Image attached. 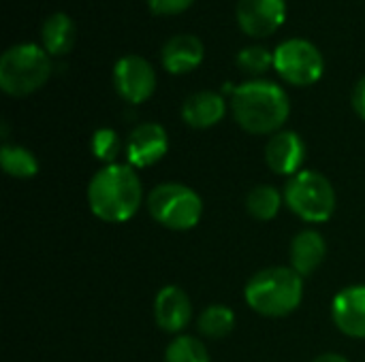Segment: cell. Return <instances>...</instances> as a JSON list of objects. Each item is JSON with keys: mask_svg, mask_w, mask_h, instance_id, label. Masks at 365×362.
<instances>
[{"mask_svg": "<svg viewBox=\"0 0 365 362\" xmlns=\"http://www.w3.org/2000/svg\"><path fill=\"white\" fill-rule=\"evenodd\" d=\"M41 41H43V49L49 55H64L73 49L75 45V21L58 11L51 13L41 28Z\"/></svg>", "mask_w": 365, "mask_h": 362, "instance_id": "cell-17", "label": "cell"}, {"mask_svg": "<svg viewBox=\"0 0 365 362\" xmlns=\"http://www.w3.org/2000/svg\"><path fill=\"white\" fill-rule=\"evenodd\" d=\"M150 218L167 230L186 233L192 230L203 218L201 194L180 181L158 183L145 198Z\"/></svg>", "mask_w": 365, "mask_h": 362, "instance_id": "cell-4", "label": "cell"}, {"mask_svg": "<svg viewBox=\"0 0 365 362\" xmlns=\"http://www.w3.org/2000/svg\"><path fill=\"white\" fill-rule=\"evenodd\" d=\"M237 66L248 75H263L274 66V51H269L263 45H250L244 47L237 53Z\"/></svg>", "mask_w": 365, "mask_h": 362, "instance_id": "cell-23", "label": "cell"}, {"mask_svg": "<svg viewBox=\"0 0 365 362\" xmlns=\"http://www.w3.org/2000/svg\"><path fill=\"white\" fill-rule=\"evenodd\" d=\"M233 119L250 134H276L291 115L287 92L265 79H252L237 85L231 94Z\"/></svg>", "mask_w": 365, "mask_h": 362, "instance_id": "cell-2", "label": "cell"}, {"mask_svg": "<svg viewBox=\"0 0 365 362\" xmlns=\"http://www.w3.org/2000/svg\"><path fill=\"white\" fill-rule=\"evenodd\" d=\"M205 58V45L195 34H175L160 49V62L171 75H186L195 70Z\"/></svg>", "mask_w": 365, "mask_h": 362, "instance_id": "cell-14", "label": "cell"}, {"mask_svg": "<svg viewBox=\"0 0 365 362\" xmlns=\"http://www.w3.org/2000/svg\"><path fill=\"white\" fill-rule=\"evenodd\" d=\"M351 102H353V109H355V113L365 119V75L355 83V87H353V96H351Z\"/></svg>", "mask_w": 365, "mask_h": 362, "instance_id": "cell-25", "label": "cell"}, {"mask_svg": "<svg viewBox=\"0 0 365 362\" xmlns=\"http://www.w3.org/2000/svg\"><path fill=\"white\" fill-rule=\"evenodd\" d=\"M86 198L94 218L107 224H124L137 215L143 203V183L128 162L107 164L88 181Z\"/></svg>", "mask_w": 365, "mask_h": 362, "instance_id": "cell-1", "label": "cell"}, {"mask_svg": "<svg viewBox=\"0 0 365 362\" xmlns=\"http://www.w3.org/2000/svg\"><path fill=\"white\" fill-rule=\"evenodd\" d=\"M312 362H349V358L342 356V354H336V352H327V354L317 356Z\"/></svg>", "mask_w": 365, "mask_h": 362, "instance_id": "cell-26", "label": "cell"}, {"mask_svg": "<svg viewBox=\"0 0 365 362\" xmlns=\"http://www.w3.org/2000/svg\"><path fill=\"white\" fill-rule=\"evenodd\" d=\"M325 258H327V241L319 230L306 228L293 237L289 247V260L291 267L302 277H310L325 262Z\"/></svg>", "mask_w": 365, "mask_h": 362, "instance_id": "cell-16", "label": "cell"}, {"mask_svg": "<svg viewBox=\"0 0 365 362\" xmlns=\"http://www.w3.org/2000/svg\"><path fill=\"white\" fill-rule=\"evenodd\" d=\"M195 0H148V6L156 15H178L186 11Z\"/></svg>", "mask_w": 365, "mask_h": 362, "instance_id": "cell-24", "label": "cell"}, {"mask_svg": "<svg viewBox=\"0 0 365 362\" xmlns=\"http://www.w3.org/2000/svg\"><path fill=\"white\" fill-rule=\"evenodd\" d=\"M163 362H212L205 344L192 335H178L165 350Z\"/></svg>", "mask_w": 365, "mask_h": 362, "instance_id": "cell-21", "label": "cell"}, {"mask_svg": "<svg viewBox=\"0 0 365 362\" xmlns=\"http://www.w3.org/2000/svg\"><path fill=\"white\" fill-rule=\"evenodd\" d=\"M237 23L250 36H269L287 19V0H240Z\"/></svg>", "mask_w": 365, "mask_h": 362, "instance_id": "cell-10", "label": "cell"}, {"mask_svg": "<svg viewBox=\"0 0 365 362\" xmlns=\"http://www.w3.org/2000/svg\"><path fill=\"white\" fill-rule=\"evenodd\" d=\"M284 205L308 224H325L334 218L338 196L331 181L312 169L293 175L284 186Z\"/></svg>", "mask_w": 365, "mask_h": 362, "instance_id": "cell-6", "label": "cell"}, {"mask_svg": "<svg viewBox=\"0 0 365 362\" xmlns=\"http://www.w3.org/2000/svg\"><path fill=\"white\" fill-rule=\"evenodd\" d=\"M113 85L126 102L141 105L156 90V70L143 55H122L113 66Z\"/></svg>", "mask_w": 365, "mask_h": 362, "instance_id": "cell-8", "label": "cell"}, {"mask_svg": "<svg viewBox=\"0 0 365 362\" xmlns=\"http://www.w3.org/2000/svg\"><path fill=\"white\" fill-rule=\"evenodd\" d=\"M235 329V312L229 305L214 303L205 307L197 320V331L205 339H225Z\"/></svg>", "mask_w": 365, "mask_h": 362, "instance_id": "cell-20", "label": "cell"}, {"mask_svg": "<svg viewBox=\"0 0 365 362\" xmlns=\"http://www.w3.org/2000/svg\"><path fill=\"white\" fill-rule=\"evenodd\" d=\"M0 166L13 179H32L38 175L36 156L21 145L4 143L0 149Z\"/></svg>", "mask_w": 365, "mask_h": 362, "instance_id": "cell-19", "label": "cell"}, {"mask_svg": "<svg viewBox=\"0 0 365 362\" xmlns=\"http://www.w3.org/2000/svg\"><path fill=\"white\" fill-rule=\"evenodd\" d=\"M169 151V134L165 126L156 122H143L135 126L124 143V154L130 166L148 169L158 164Z\"/></svg>", "mask_w": 365, "mask_h": 362, "instance_id": "cell-9", "label": "cell"}, {"mask_svg": "<svg viewBox=\"0 0 365 362\" xmlns=\"http://www.w3.org/2000/svg\"><path fill=\"white\" fill-rule=\"evenodd\" d=\"M276 73L291 85H314L325 73V60L321 49L308 38H289L274 51Z\"/></svg>", "mask_w": 365, "mask_h": 362, "instance_id": "cell-7", "label": "cell"}, {"mask_svg": "<svg viewBox=\"0 0 365 362\" xmlns=\"http://www.w3.org/2000/svg\"><path fill=\"white\" fill-rule=\"evenodd\" d=\"M331 320L336 329L351 337L365 339V286H346L331 301Z\"/></svg>", "mask_w": 365, "mask_h": 362, "instance_id": "cell-13", "label": "cell"}, {"mask_svg": "<svg viewBox=\"0 0 365 362\" xmlns=\"http://www.w3.org/2000/svg\"><path fill=\"white\" fill-rule=\"evenodd\" d=\"M154 320L160 331L180 335L192 320V301L180 286H165L154 299Z\"/></svg>", "mask_w": 365, "mask_h": 362, "instance_id": "cell-12", "label": "cell"}, {"mask_svg": "<svg viewBox=\"0 0 365 362\" xmlns=\"http://www.w3.org/2000/svg\"><path fill=\"white\" fill-rule=\"evenodd\" d=\"M282 205L284 194H280V190L269 183L255 186L246 196V211L259 222H272L274 218H278Z\"/></svg>", "mask_w": 365, "mask_h": 362, "instance_id": "cell-18", "label": "cell"}, {"mask_svg": "<svg viewBox=\"0 0 365 362\" xmlns=\"http://www.w3.org/2000/svg\"><path fill=\"white\" fill-rule=\"evenodd\" d=\"M244 301L263 318H287L304 301V277L293 267L261 269L246 282Z\"/></svg>", "mask_w": 365, "mask_h": 362, "instance_id": "cell-3", "label": "cell"}, {"mask_svg": "<svg viewBox=\"0 0 365 362\" xmlns=\"http://www.w3.org/2000/svg\"><path fill=\"white\" fill-rule=\"evenodd\" d=\"M90 149L94 154L96 160H101L105 166L107 164H115L124 145H122V139L120 134L113 130V128H98L94 134H92V141H90Z\"/></svg>", "mask_w": 365, "mask_h": 362, "instance_id": "cell-22", "label": "cell"}, {"mask_svg": "<svg viewBox=\"0 0 365 362\" xmlns=\"http://www.w3.org/2000/svg\"><path fill=\"white\" fill-rule=\"evenodd\" d=\"M306 160V143L295 130H280L269 137L265 145V162L269 171L282 177H293L304 171Z\"/></svg>", "mask_w": 365, "mask_h": 362, "instance_id": "cell-11", "label": "cell"}, {"mask_svg": "<svg viewBox=\"0 0 365 362\" xmlns=\"http://www.w3.org/2000/svg\"><path fill=\"white\" fill-rule=\"evenodd\" d=\"M49 75V53L34 43L13 45L0 58V87L9 96L21 98L41 90Z\"/></svg>", "mask_w": 365, "mask_h": 362, "instance_id": "cell-5", "label": "cell"}, {"mask_svg": "<svg viewBox=\"0 0 365 362\" xmlns=\"http://www.w3.org/2000/svg\"><path fill=\"white\" fill-rule=\"evenodd\" d=\"M227 113V100L220 92L201 90L190 94L182 105V119L195 130H205L222 122Z\"/></svg>", "mask_w": 365, "mask_h": 362, "instance_id": "cell-15", "label": "cell"}]
</instances>
